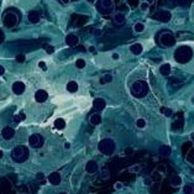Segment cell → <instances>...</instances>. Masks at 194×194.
<instances>
[{
  "label": "cell",
  "mask_w": 194,
  "mask_h": 194,
  "mask_svg": "<svg viewBox=\"0 0 194 194\" xmlns=\"http://www.w3.org/2000/svg\"><path fill=\"white\" fill-rule=\"evenodd\" d=\"M59 194H68V193H64V192H62V193H59Z\"/></svg>",
  "instance_id": "51"
},
{
  "label": "cell",
  "mask_w": 194,
  "mask_h": 194,
  "mask_svg": "<svg viewBox=\"0 0 194 194\" xmlns=\"http://www.w3.org/2000/svg\"><path fill=\"white\" fill-rule=\"evenodd\" d=\"M97 9L100 12H103V14H106V12L114 9V1L113 0H98Z\"/></svg>",
  "instance_id": "5"
},
{
  "label": "cell",
  "mask_w": 194,
  "mask_h": 194,
  "mask_svg": "<svg viewBox=\"0 0 194 194\" xmlns=\"http://www.w3.org/2000/svg\"><path fill=\"white\" fill-rule=\"evenodd\" d=\"M66 43L71 47L77 46V45L79 43V37H78L77 35H74V34H68L67 36H66Z\"/></svg>",
  "instance_id": "12"
},
{
  "label": "cell",
  "mask_w": 194,
  "mask_h": 194,
  "mask_svg": "<svg viewBox=\"0 0 194 194\" xmlns=\"http://www.w3.org/2000/svg\"><path fill=\"white\" fill-rule=\"evenodd\" d=\"M3 37H4V36H3V32H1V31H0V43H1V42H3Z\"/></svg>",
  "instance_id": "48"
},
{
  "label": "cell",
  "mask_w": 194,
  "mask_h": 194,
  "mask_svg": "<svg viewBox=\"0 0 194 194\" xmlns=\"http://www.w3.org/2000/svg\"><path fill=\"white\" fill-rule=\"evenodd\" d=\"M131 93H132L135 97H143L147 93V84L142 80L135 82L132 87H131Z\"/></svg>",
  "instance_id": "4"
},
{
  "label": "cell",
  "mask_w": 194,
  "mask_h": 194,
  "mask_svg": "<svg viewBox=\"0 0 194 194\" xmlns=\"http://www.w3.org/2000/svg\"><path fill=\"white\" fill-rule=\"evenodd\" d=\"M146 3L148 5H152V4H153V0H146Z\"/></svg>",
  "instance_id": "47"
},
{
  "label": "cell",
  "mask_w": 194,
  "mask_h": 194,
  "mask_svg": "<svg viewBox=\"0 0 194 194\" xmlns=\"http://www.w3.org/2000/svg\"><path fill=\"white\" fill-rule=\"evenodd\" d=\"M191 137H192V140L194 141V134H192V135H191Z\"/></svg>",
  "instance_id": "50"
},
{
  "label": "cell",
  "mask_w": 194,
  "mask_h": 194,
  "mask_svg": "<svg viewBox=\"0 0 194 194\" xmlns=\"http://www.w3.org/2000/svg\"><path fill=\"white\" fill-rule=\"evenodd\" d=\"M158 153L161 155V156H170L171 153H172V148H171V146H168V145H162V146H160V148H158Z\"/></svg>",
  "instance_id": "18"
},
{
  "label": "cell",
  "mask_w": 194,
  "mask_h": 194,
  "mask_svg": "<svg viewBox=\"0 0 194 194\" xmlns=\"http://www.w3.org/2000/svg\"><path fill=\"white\" fill-rule=\"evenodd\" d=\"M192 56H193L192 48L185 47V46L179 47L174 53V58L177 62H179V63H187V62L192 58Z\"/></svg>",
  "instance_id": "2"
},
{
  "label": "cell",
  "mask_w": 194,
  "mask_h": 194,
  "mask_svg": "<svg viewBox=\"0 0 194 194\" xmlns=\"http://www.w3.org/2000/svg\"><path fill=\"white\" fill-rule=\"evenodd\" d=\"M89 52H95V47H94V46H90V47H89Z\"/></svg>",
  "instance_id": "46"
},
{
  "label": "cell",
  "mask_w": 194,
  "mask_h": 194,
  "mask_svg": "<svg viewBox=\"0 0 194 194\" xmlns=\"http://www.w3.org/2000/svg\"><path fill=\"white\" fill-rule=\"evenodd\" d=\"M93 105H94V108H95L97 110L101 111V110H104V109H105L106 103H105L104 99H101V98H97V99H94Z\"/></svg>",
  "instance_id": "17"
},
{
  "label": "cell",
  "mask_w": 194,
  "mask_h": 194,
  "mask_svg": "<svg viewBox=\"0 0 194 194\" xmlns=\"http://www.w3.org/2000/svg\"><path fill=\"white\" fill-rule=\"evenodd\" d=\"M20 119H21V120H25V119H26V115H25L24 113H21L20 114Z\"/></svg>",
  "instance_id": "45"
},
{
  "label": "cell",
  "mask_w": 194,
  "mask_h": 194,
  "mask_svg": "<svg viewBox=\"0 0 194 194\" xmlns=\"http://www.w3.org/2000/svg\"><path fill=\"white\" fill-rule=\"evenodd\" d=\"M64 148H66V150H69V148H71V143H69V142H64Z\"/></svg>",
  "instance_id": "43"
},
{
  "label": "cell",
  "mask_w": 194,
  "mask_h": 194,
  "mask_svg": "<svg viewBox=\"0 0 194 194\" xmlns=\"http://www.w3.org/2000/svg\"><path fill=\"white\" fill-rule=\"evenodd\" d=\"M130 51H131V53L132 55H135V56H140L141 53L143 52V46L141 43H139V42H136V43H132L130 46Z\"/></svg>",
  "instance_id": "16"
},
{
  "label": "cell",
  "mask_w": 194,
  "mask_h": 194,
  "mask_svg": "<svg viewBox=\"0 0 194 194\" xmlns=\"http://www.w3.org/2000/svg\"><path fill=\"white\" fill-rule=\"evenodd\" d=\"M39 67L42 69V71H47V64H46V62H43V61L39 62Z\"/></svg>",
  "instance_id": "34"
},
{
  "label": "cell",
  "mask_w": 194,
  "mask_h": 194,
  "mask_svg": "<svg viewBox=\"0 0 194 194\" xmlns=\"http://www.w3.org/2000/svg\"><path fill=\"white\" fill-rule=\"evenodd\" d=\"M140 9H141L142 11H147L148 9H150V5L145 1V3H141V5H140Z\"/></svg>",
  "instance_id": "33"
},
{
  "label": "cell",
  "mask_w": 194,
  "mask_h": 194,
  "mask_svg": "<svg viewBox=\"0 0 194 194\" xmlns=\"http://www.w3.org/2000/svg\"><path fill=\"white\" fill-rule=\"evenodd\" d=\"M21 121V119H20V115H14V116H12V122H20Z\"/></svg>",
  "instance_id": "40"
},
{
  "label": "cell",
  "mask_w": 194,
  "mask_h": 194,
  "mask_svg": "<svg viewBox=\"0 0 194 194\" xmlns=\"http://www.w3.org/2000/svg\"><path fill=\"white\" fill-rule=\"evenodd\" d=\"M101 80L104 82V84H105V83H110V82L113 80V77H111L110 74H105V76L101 78Z\"/></svg>",
  "instance_id": "32"
},
{
  "label": "cell",
  "mask_w": 194,
  "mask_h": 194,
  "mask_svg": "<svg viewBox=\"0 0 194 194\" xmlns=\"http://www.w3.org/2000/svg\"><path fill=\"white\" fill-rule=\"evenodd\" d=\"M28 157H30V150H28L27 146L24 145H19L15 146L11 151V158L18 163H22L25 162Z\"/></svg>",
  "instance_id": "1"
},
{
  "label": "cell",
  "mask_w": 194,
  "mask_h": 194,
  "mask_svg": "<svg viewBox=\"0 0 194 194\" xmlns=\"http://www.w3.org/2000/svg\"><path fill=\"white\" fill-rule=\"evenodd\" d=\"M25 59H26V56L25 55H19L16 57V61H18L19 63H22V62H25Z\"/></svg>",
  "instance_id": "36"
},
{
  "label": "cell",
  "mask_w": 194,
  "mask_h": 194,
  "mask_svg": "<svg viewBox=\"0 0 194 194\" xmlns=\"http://www.w3.org/2000/svg\"><path fill=\"white\" fill-rule=\"evenodd\" d=\"M161 113H162L163 115H166V116H171L172 110L170 108H166V106H162V108H161Z\"/></svg>",
  "instance_id": "30"
},
{
  "label": "cell",
  "mask_w": 194,
  "mask_h": 194,
  "mask_svg": "<svg viewBox=\"0 0 194 194\" xmlns=\"http://www.w3.org/2000/svg\"><path fill=\"white\" fill-rule=\"evenodd\" d=\"M1 158H3V151L0 150V160H1Z\"/></svg>",
  "instance_id": "49"
},
{
  "label": "cell",
  "mask_w": 194,
  "mask_h": 194,
  "mask_svg": "<svg viewBox=\"0 0 194 194\" xmlns=\"http://www.w3.org/2000/svg\"><path fill=\"white\" fill-rule=\"evenodd\" d=\"M12 89V93H15L16 95H21V94L25 92V89H26V85L22 82H15L14 84L11 87Z\"/></svg>",
  "instance_id": "9"
},
{
  "label": "cell",
  "mask_w": 194,
  "mask_h": 194,
  "mask_svg": "<svg viewBox=\"0 0 194 194\" xmlns=\"http://www.w3.org/2000/svg\"><path fill=\"white\" fill-rule=\"evenodd\" d=\"M188 3H189V0H177V4L179 6H187Z\"/></svg>",
  "instance_id": "35"
},
{
  "label": "cell",
  "mask_w": 194,
  "mask_h": 194,
  "mask_svg": "<svg viewBox=\"0 0 194 194\" xmlns=\"http://www.w3.org/2000/svg\"><path fill=\"white\" fill-rule=\"evenodd\" d=\"M85 61L83 59V58H78L77 61H76V67L78 68V69H83L84 67H85Z\"/></svg>",
  "instance_id": "28"
},
{
  "label": "cell",
  "mask_w": 194,
  "mask_h": 194,
  "mask_svg": "<svg viewBox=\"0 0 194 194\" xmlns=\"http://www.w3.org/2000/svg\"><path fill=\"white\" fill-rule=\"evenodd\" d=\"M193 148H194V143H193Z\"/></svg>",
  "instance_id": "52"
},
{
  "label": "cell",
  "mask_w": 194,
  "mask_h": 194,
  "mask_svg": "<svg viewBox=\"0 0 194 194\" xmlns=\"http://www.w3.org/2000/svg\"><path fill=\"white\" fill-rule=\"evenodd\" d=\"M14 135H15V130L10 126L4 127L3 131H1V136H3L4 140H11L12 137H14Z\"/></svg>",
  "instance_id": "13"
},
{
  "label": "cell",
  "mask_w": 194,
  "mask_h": 194,
  "mask_svg": "<svg viewBox=\"0 0 194 194\" xmlns=\"http://www.w3.org/2000/svg\"><path fill=\"white\" fill-rule=\"evenodd\" d=\"M160 42L164 47H172V46H174L176 45V39H174V36H173L172 34L166 32V34H162L160 36Z\"/></svg>",
  "instance_id": "6"
},
{
  "label": "cell",
  "mask_w": 194,
  "mask_h": 194,
  "mask_svg": "<svg viewBox=\"0 0 194 194\" xmlns=\"http://www.w3.org/2000/svg\"><path fill=\"white\" fill-rule=\"evenodd\" d=\"M182 183V178L178 176H176V177H173V178L171 179V184L173 185V187H178V185Z\"/></svg>",
  "instance_id": "27"
},
{
  "label": "cell",
  "mask_w": 194,
  "mask_h": 194,
  "mask_svg": "<svg viewBox=\"0 0 194 194\" xmlns=\"http://www.w3.org/2000/svg\"><path fill=\"white\" fill-rule=\"evenodd\" d=\"M160 73L162 76H168L171 73V64L170 63H164L160 67Z\"/></svg>",
  "instance_id": "23"
},
{
  "label": "cell",
  "mask_w": 194,
  "mask_h": 194,
  "mask_svg": "<svg viewBox=\"0 0 194 194\" xmlns=\"http://www.w3.org/2000/svg\"><path fill=\"white\" fill-rule=\"evenodd\" d=\"M53 125H55V127L57 130H63L66 127V121H64V119L58 118L55 120V124H53Z\"/></svg>",
  "instance_id": "24"
},
{
  "label": "cell",
  "mask_w": 194,
  "mask_h": 194,
  "mask_svg": "<svg viewBox=\"0 0 194 194\" xmlns=\"http://www.w3.org/2000/svg\"><path fill=\"white\" fill-rule=\"evenodd\" d=\"M183 193L184 194H194V184L188 183L183 187Z\"/></svg>",
  "instance_id": "26"
},
{
  "label": "cell",
  "mask_w": 194,
  "mask_h": 194,
  "mask_svg": "<svg viewBox=\"0 0 194 194\" xmlns=\"http://www.w3.org/2000/svg\"><path fill=\"white\" fill-rule=\"evenodd\" d=\"M98 150L103 155L110 156V155H113L115 151V142L111 139H104L98 143Z\"/></svg>",
  "instance_id": "3"
},
{
  "label": "cell",
  "mask_w": 194,
  "mask_h": 194,
  "mask_svg": "<svg viewBox=\"0 0 194 194\" xmlns=\"http://www.w3.org/2000/svg\"><path fill=\"white\" fill-rule=\"evenodd\" d=\"M19 192H21V193H26V192H28V189H27V185H20L19 187Z\"/></svg>",
  "instance_id": "39"
},
{
  "label": "cell",
  "mask_w": 194,
  "mask_h": 194,
  "mask_svg": "<svg viewBox=\"0 0 194 194\" xmlns=\"http://www.w3.org/2000/svg\"><path fill=\"white\" fill-rule=\"evenodd\" d=\"M143 30H145V24L143 22H136L134 25V31L136 34H141Z\"/></svg>",
  "instance_id": "25"
},
{
  "label": "cell",
  "mask_w": 194,
  "mask_h": 194,
  "mask_svg": "<svg viewBox=\"0 0 194 194\" xmlns=\"http://www.w3.org/2000/svg\"><path fill=\"white\" fill-rule=\"evenodd\" d=\"M48 99V93L45 89H39L35 93V100L37 103H45Z\"/></svg>",
  "instance_id": "10"
},
{
  "label": "cell",
  "mask_w": 194,
  "mask_h": 194,
  "mask_svg": "<svg viewBox=\"0 0 194 194\" xmlns=\"http://www.w3.org/2000/svg\"><path fill=\"white\" fill-rule=\"evenodd\" d=\"M136 126L139 127V129H145L146 127V120L145 119H137V120H136Z\"/></svg>",
  "instance_id": "29"
},
{
  "label": "cell",
  "mask_w": 194,
  "mask_h": 194,
  "mask_svg": "<svg viewBox=\"0 0 194 194\" xmlns=\"http://www.w3.org/2000/svg\"><path fill=\"white\" fill-rule=\"evenodd\" d=\"M27 19L28 21L32 22V24H37L40 21V14L37 11H30L27 15Z\"/></svg>",
  "instance_id": "19"
},
{
  "label": "cell",
  "mask_w": 194,
  "mask_h": 194,
  "mask_svg": "<svg viewBox=\"0 0 194 194\" xmlns=\"http://www.w3.org/2000/svg\"><path fill=\"white\" fill-rule=\"evenodd\" d=\"M62 1V4H63V5H68L69 3H71V0H61Z\"/></svg>",
  "instance_id": "44"
},
{
  "label": "cell",
  "mask_w": 194,
  "mask_h": 194,
  "mask_svg": "<svg viewBox=\"0 0 194 194\" xmlns=\"http://www.w3.org/2000/svg\"><path fill=\"white\" fill-rule=\"evenodd\" d=\"M28 143H30V146H32V147H40V146H42V143H43V139H42V136L39 134H32L30 136V139H28Z\"/></svg>",
  "instance_id": "8"
},
{
  "label": "cell",
  "mask_w": 194,
  "mask_h": 194,
  "mask_svg": "<svg viewBox=\"0 0 194 194\" xmlns=\"http://www.w3.org/2000/svg\"><path fill=\"white\" fill-rule=\"evenodd\" d=\"M4 24H5L6 27H14L16 24H18V16L16 14H12V12H9V14L5 15V18H4Z\"/></svg>",
  "instance_id": "7"
},
{
  "label": "cell",
  "mask_w": 194,
  "mask_h": 194,
  "mask_svg": "<svg viewBox=\"0 0 194 194\" xmlns=\"http://www.w3.org/2000/svg\"><path fill=\"white\" fill-rule=\"evenodd\" d=\"M111 58L115 59V61H118L119 58H120V56H119V53H113V55H111Z\"/></svg>",
  "instance_id": "41"
},
{
  "label": "cell",
  "mask_w": 194,
  "mask_h": 194,
  "mask_svg": "<svg viewBox=\"0 0 194 194\" xmlns=\"http://www.w3.org/2000/svg\"><path fill=\"white\" fill-rule=\"evenodd\" d=\"M61 180H62V178H61V174L58 172H52L51 174L48 176V182L52 185H58L61 183Z\"/></svg>",
  "instance_id": "14"
},
{
  "label": "cell",
  "mask_w": 194,
  "mask_h": 194,
  "mask_svg": "<svg viewBox=\"0 0 194 194\" xmlns=\"http://www.w3.org/2000/svg\"><path fill=\"white\" fill-rule=\"evenodd\" d=\"M46 52L48 53V55H52V53L55 52V47L53 46H46Z\"/></svg>",
  "instance_id": "38"
},
{
  "label": "cell",
  "mask_w": 194,
  "mask_h": 194,
  "mask_svg": "<svg viewBox=\"0 0 194 194\" xmlns=\"http://www.w3.org/2000/svg\"><path fill=\"white\" fill-rule=\"evenodd\" d=\"M126 21V18L125 15L122 14V12H116V14L114 15V22L118 24V25H124Z\"/></svg>",
  "instance_id": "20"
},
{
  "label": "cell",
  "mask_w": 194,
  "mask_h": 194,
  "mask_svg": "<svg viewBox=\"0 0 194 194\" xmlns=\"http://www.w3.org/2000/svg\"><path fill=\"white\" fill-rule=\"evenodd\" d=\"M4 73H5V68H4L3 66H0V77H1Z\"/></svg>",
  "instance_id": "42"
},
{
  "label": "cell",
  "mask_w": 194,
  "mask_h": 194,
  "mask_svg": "<svg viewBox=\"0 0 194 194\" xmlns=\"http://www.w3.org/2000/svg\"><path fill=\"white\" fill-rule=\"evenodd\" d=\"M122 187H124V184L121 182H116L114 184V188L116 189V191H120V189H122Z\"/></svg>",
  "instance_id": "37"
},
{
  "label": "cell",
  "mask_w": 194,
  "mask_h": 194,
  "mask_svg": "<svg viewBox=\"0 0 194 194\" xmlns=\"http://www.w3.org/2000/svg\"><path fill=\"white\" fill-rule=\"evenodd\" d=\"M89 121L92 125H99L101 122V116L100 114H92L89 118Z\"/></svg>",
  "instance_id": "22"
},
{
  "label": "cell",
  "mask_w": 194,
  "mask_h": 194,
  "mask_svg": "<svg viewBox=\"0 0 194 194\" xmlns=\"http://www.w3.org/2000/svg\"><path fill=\"white\" fill-rule=\"evenodd\" d=\"M66 88H67V90H68L69 93H76L79 87H78V83H77V82L71 80V82H68V83H67V87H66Z\"/></svg>",
  "instance_id": "21"
},
{
  "label": "cell",
  "mask_w": 194,
  "mask_h": 194,
  "mask_svg": "<svg viewBox=\"0 0 194 194\" xmlns=\"http://www.w3.org/2000/svg\"><path fill=\"white\" fill-rule=\"evenodd\" d=\"M98 171V164L95 161H88L85 164V172L89 174H94Z\"/></svg>",
  "instance_id": "15"
},
{
  "label": "cell",
  "mask_w": 194,
  "mask_h": 194,
  "mask_svg": "<svg viewBox=\"0 0 194 194\" xmlns=\"http://www.w3.org/2000/svg\"><path fill=\"white\" fill-rule=\"evenodd\" d=\"M140 170H141L140 164H134V166H131V167L129 168V172H130V173H139Z\"/></svg>",
  "instance_id": "31"
},
{
  "label": "cell",
  "mask_w": 194,
  "mask_h": 194,
  "mask_svg": "<svg viewBox=\"0 0 194 194\" xmlns=\"http://www.w3.org/2000/svg\"><path fill=\"white\" fill-rule=\"evenodd\" d=\"M156 18H157V20H160L161 22H170V20L172 19V14H171V11L162 10L158 12Z\"/></svg>",
  "instance_id": "11"
}]
</instances>
